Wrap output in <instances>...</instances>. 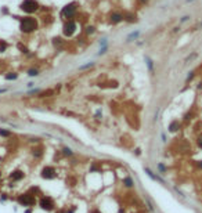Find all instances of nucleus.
Masks as SVG:
<instances>
[{"instance_id":"6","label":"nucleus","mask_w":202,"mask_h":213,"mask_svg":"<svg viewBox=\"0 0 202 213\" xmlns=\"http://www.w3.org/2000/svg\"><path fill=\"white\" fill-rule=\"evenodd\" d=\"M40 208L42 209H46V210H51L54 208V203H53L51 198L49 197H45L40 199Z\"/></svg>"},{"instance_id":"21","label":"nucleus","mask_w":202,"mask_h":213,"mask_svg":"<svg viewBox=\"0 0 202 213\" xmlns=\"http://www.w3.org/2000/svg\"><path fill=\"white\" fill-rule=\"evenodd\" d=\"M188 18H190V17H188V15H186V17H183V18H182V22H186V21H187V20H188Z\"/></svg>"},{"instance_id":"13","label":"nucleus","mask_w":202,"mask_h":213,"mask_svg":"<svg viewBox=\"0 0 202 213\" xmlns=\"http://www.w3.org/2000/svg\"><path fill=\"white\" fill-rule=\"evenodd\" d=\"M138 35H140V32H133V33H132V35H130L129 37H127V42H130V40H132V39H133V37H134V39H136V37H137Z\"/></svg>"},{"instance_id":"12","label":"nucleus","mask_w":202,"mask_h":213,"mask_svg":"<svg viewBox=\"0 0 202 213\" xmlns=\"http://www.w3.org/2000/svg\"><path fill=\"white\" fill-rule=\"evenodd\" d=\"M29 76H37L39 75V71L37 69H29Z\"/></svg>"},{"instance_id":"14","label":"nucleus","mask_w":202,"mask_h":213,"mask_svg":"<svg viewBox=\"0 0 202 213\" xmlns=\"http://www.w3.org/2000/svg\"><path fill=\"white\" fill-rule=\"evenodd\" d=\"M6 79H8V81H11V79H17V75L15 73H10V75H7V76H6Z\"/></svg>"},{"instance_id":"7","label":"nucleus","mask_w":202,"mask_h":213,"mask_svg":"<svg viewBox=\"0 0 202 213\" xmlns=\"http://www.w3.org/2000/svg\"><path fill=\"white\" fill-rule=\"evenodd\" d=\"M56 170L53 169V168H50V166H47V168H45V169L42 170V176L45 177V179H54L56 177Z\"/></svg>"},{"instance_id":"17","label":"nucleus","mask_w":202,"mask_h":213,"mask_svg":"<svg viewBox=\"0 0 202 213\" xmlns=\"http://www.w3.org/2000/svg\"><path fill=\"white\" fill-rule=\"evenodd\" d=\"M197 143H198V147H201L202 148V134H199L198 136V141H197Z\"/></svg>"},{"instance_id":"19","label":"nucleus","mask_w":202,"mask_h":213,"mask_svg":"<svg viewBox=\"0 0 202 213\" xmlns=\"http://www.w3.org/2000/svg\"><path fill=\"white\" fill-rule=\"evenodd\" d=\"M33 155H36V157H40V155H42V151H40V149H36V152H33Z\"/></svg>"},{"instance_id":"15","label":"nucleus","mask_w":202,"mask_h":213,"mask_svg":"<svg viewBox=\"0 0 202 213\" xmlns=\"http://www.w3.org/2000/svg\"><path fill=\"white\" fill-rule=\"evenodd\" d=\"M125 184L127 185V187H132V185H133V183H132V180H130V179H125Z\"/></svg>"},{"instance_id":"18","label":"nucleus","mask_w":202,"mask_h":213,"mask_svg":"<svg viewBox=\"0 0 202 213\" xmlns=\"http://www.w3.org/2000/svg\"><path fill=\"white\" fill-rule=\"evenodd\" d=\"M87 33H93L94 32V26H87V31H86Z\"/></svg>"},{"instance_id":"2","label":"nucleus","mask_w":202,"mask_h":213,"mask_svg":"<svg viewBox=\"0 0 202 213\" xmlns=\"http://www.w3.org/2000/svg\"><path fill=\"white\" fill-rule=\"evenodd\" d=\"M20 8L24 12L32 14V12L37 11V8H39V3H37L36 0H24V1L20 4Z\"/></svg>"},{"instance_id":"3","label":"nucleus","mask_w":202,"mask_h":213,"mask_svg":"<svg viewBox=\"0 0 202 213\" xmlns=\"http://www.w3.org/2000/svg\"><path fill=\"white\" fill-rule=\"evenodd\" d=\"M75 14H76V3H69L61 10L62 18H65V20H68V21L72 20L73 17H75Z\"/></svg>"},{"instance_id":"9","label":"nucleus","mask_w":202,"mask_h":213,"mask_svg":"<svg viewBox=\"0 0 202 213\" xmlns=\"http://www.w3.org/2000/svg\"><path fill=\"white\" fill-rule=\"evenodd\" d=\"M11 180H21L22 177H24V173L22 172H20V170H15V172H12L11 173Z\"/></svg>"},{"instance_id":"23","label":"nucleus","mask_w":202,"mask_h":213,"mask_svg":"<svg viewBox=\"0 0 202 213\" xmlns=\"http://www.w3.org/2000/svg\"><path fill=\"white\" fill-rule=\"evenodd\" d=\"M93 213H100V212H97V210H94V212H93Z\"/></svg>"},{"instance_id":"5","label":"nucleus","mask_w":202,"mask_h":213,"mask_svg":"<svg viewBox=\"0 0 202 213\" xmlns=\"http://www.w3.org/2000/svg\"><path fill=\"white\" fill-rule=\"evenodd\" d=\"M18 202L22 206H32L35 203V198L31 194H22V195L18 197Z\"/></svg>"},{"instance_id":"4","label":"nucleus","mask_w":202,"mask_h":213,"mask_svg":"<svg viewBox=\"0 0 202 213\" xmlns=\"http://www.w3.org/2000/svg\"><path fill=\"white\" fill-rule=\"evenodd\" d=\"M75 31H76V24L73 22L72 20H69V21H67L64 24V28H62V32H64V35L67 37H69V36H72L73 33H75Z\"/></svg>"},{"instance_id":"1","label":"nucleus","mask_w":202,"mask_h":213,"mask_svg":"<svg viewBox=\"0 0 202 213\" xmlns=\"http://www.w3.org/2000/svg\"><path fill=\"white\" fill-rule=\"evenodd\" d=\"M36 28H37V22H36L35 18H32V17H25V18H22V20L20 21L21 32L31 33V32H33Z\"/></svg>"},{"instance_id":"16","label":"nucleus","mask_w":202,"mask_h":213,"mask_svg":"<svg viewBox=\"0 0 202 213\" xmlns=\"http://www.w3.org/2000/svg\"><path fill=\"white\" fill-rule=\"evenodd\" d=\"M8 134H10V133H8V132H6V130H1V129H0V136H4V137H7Z\"/></svg>"},{"instance_id":"8","label":"nucleus","mask_w":202,"mask_h":213,"mask_svg":"<svg viewBox=\"0 0 202 213\" xmlns=\"http://www.w3.org/2000/svg\"><path fill=\"white\" fill-rule=\"evenodd\" d=\"M109 20H111V22H112V24H119V22H122V21H123V15H122L121 12H112Z\"/></svg>"},{"instance_id":"20","label":"nucleus","mask_w":202,"mask_h":213,"mask_svg":"<svg viewBox=\"0 0 202 213\" xmlns=\"http://www.w3.org/2000/svg\"><path fill=\"white\" fill-rule=\"evenodd\" d=\"M64 154H65V155H71V149L65 148V149H64Z\"/></svg>"},{"instance_id":"10","label":"nucleus","mask_w":202,"mask_h":213,"mask_svg":"<svg viewBox=\"0 0 202 213\" xmlns=\"http://www.w3.org/2000/svg\"><path fill=\"white\" fill-rule=\"evenodd\" d=\"M180 127V123H179L177 121H174V122H172L170 123V126H169V130L172 133H174V132H177V129Z\"/></svg>"},{"instance_id":"22","label":"nucleus","mask_w":202,"mask_h":213,"mask_svg":"<svg viewBox=\"0 0 202 213\" xmlns=\"http://www.w3.org/2000/svg\"><path fill=\"white\" fill-rule=\"evenodd\" d=\"M138 1H140V3H143V4H144V3H147L148 0H138Z\"/></svg>"},{"instance_id":"24","label":"nucleus","mask_w":202,"mask_h":213,"mask_svg":"<svg viewBox=\"0 0 202 213\" xmlns=\"http://www.w3.org/2000/svg\"><path fill=\"white\" fill-rule=\"evenodd\" d=\"M0 176H1V173H0Z\"/></svg>"},{"instance_id":"11","label":"nucleus","mask_w":202,"mask_h":213,"mask_svg":"<svg viewBox=\"0 0 202 213\" xmlns=\"http://www.w3.org/2000/svg\"><path fill=\"white\" fill-rule=\"evenodd\" d=\"M6 48H7V43L4 40H0V51H6Z\"/></svg>"}]
</instances>
